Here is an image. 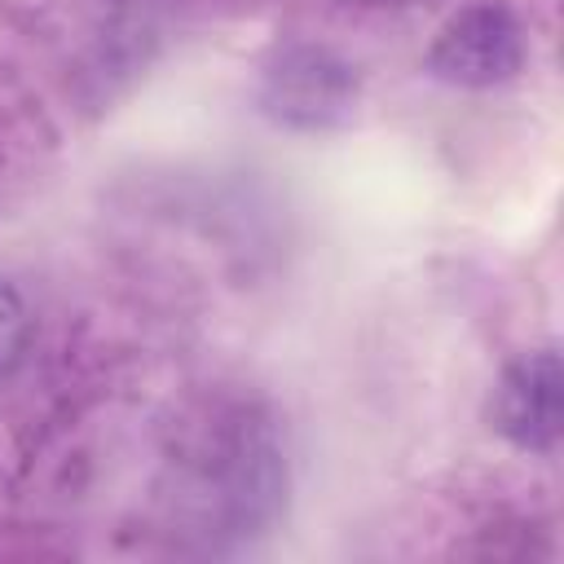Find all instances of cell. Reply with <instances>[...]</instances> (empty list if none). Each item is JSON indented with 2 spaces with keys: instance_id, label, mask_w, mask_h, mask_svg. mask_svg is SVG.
<instances>
[{
  "instance_id": "obj_1",
  "label": "cell",
  "mask_w": 564,
  "mask_h": 564,
  "mask_svg": "<svg viewBox=\"0 0 564 564\" xmlns=\"http://www.w3.org/2000/svg\"><path fill=\"white\" fill-rule=\"evenodd\" d=\"M256 110L282 132H339L361 110V70L322 40H286L260 62Z\"/></svg>"
},
{
  "instance_id": "obj_2",
  "label": "cell",
  "mask_w": 564,
  "mask_h": 564,
  "mask_svg": "<svg viewBox=\"0 0 564 564\" xmlns=\"http://www.w3.org/2000/svg\"><path fill=\"white\" fill-rule=\"evenodd\" d=\"M529 62V31L507 0H471L454 9L423 57V70L436 84L485 93L511 84Z\"/></svg>"
},
{
  "instance_id": "obj_3",
  "label": "cell",
  "mask_w": 564,
  "mask_h": 564,
  "mask_svg": "<svg viewBox=\"0 0 564 564\" xmlns=\"http://www.w3.org/2000/svg\"><path fill=\"white\" fill-rule=\"evenodd\" d=\"M489 427L520 454H555L564 436V366L555 348L507 361L489 392Z\"/></svg>"
},
{
  "instance_id": "obj_4",
  "label": "cell",
  "mask_w": 564,
  "mask_h": 564,
  "mask_svg": "<svg viewBox=\"0 0 564 564\" xmlns=\"http://www.w3.org/2000/svg\"><path fill=\"white\" fill-rule=\"evenodd\" d=\"M31 352V313L13 282L0 278V383L18 375Z\"/></svg>"
}]
</instances>
